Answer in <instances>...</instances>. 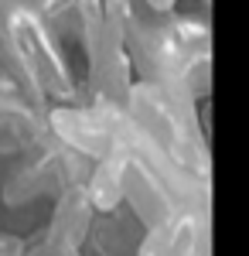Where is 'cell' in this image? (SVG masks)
<instances>
[{
  "mask_svg": "<svg viewBox=\"0 0 249 256\" xmlns=\"http://www.w3.org/2000/svg\"><path fill=\"white\" fill-rule=\"evenodd\" d=\"M52 242V239H48ZM52 256H82L76 246H62V242H52Z\"/></svg>",
  "mask_w": 249,
  "mask_h": 256,
  "instance_id": "7",
  "label": "cell"
},
{
  "mask_svg": "<svg viewBox=\"0 0 249 256\" xmlns=\"http://www.w3.org/2000/svg\"><path fill=\"white\" fill-rule=\"evenodd\" d=\"M20 253H24V239L0 232V256H20Z\"/></svg>",
  "mask_w": 249,
  "mask_h": 256,
  "instance_id": "5",
  "label": "cell"
},
{
  "mask_svg": "<svg viewBox=\"0 0 249 256\" xmlns=\"http://www.w3.org/2000/svg\"><path fill=\"white\" fill-rule=\"evenodd\" d=\"M92 202L86 192V181L65 184L55 195V212H52V226H48V239L62 242V246H76L82 250L92 232Z\"/></svg>",
  "mask_w": 249,
  "mask_h": 256,
  "instance_id": "3",
  "label": "cell"
},
{
  "mask_svg": "<svg viewBox=\"0 0 249 256\" xmlns=\"http://www.w3.org/2000/svg\"><path fill=\"white\" fill-rule=\"evenodd\" d=\"M123 202H130L134 216L144 222V226H154V222H164L178 212L168 184L157 178L150 164H144L140 158L130 154V164H126V178H123Z\"/></svg>",
  "mask_w": 249,
  "mask_h": 256,
  "instance_id": "2",
  "label": "cell"
},
{
  "mask_svg": "<svg viewBox=\"0 0 249 256\" xmlns=\"http://www.w3.org/2000/svg\"><path fill=\"white\" fill-rule=\"evenodd\" d=\"M181 256H212V232H202L192 250H184Z\"/></svg>",
  "mask_w": 249,
  "mask_h": 256,
  "instance_id": "6",
  "label": "cell"
},
{
  "mask_svg": "<svg viewBox=\"0 0 249 256\" xmlns=\"http://www.w3.org/2000/svg\"><path fill=\"white\" fill-rule=\"evenodd\" d=\"M44 120H48V130L65 147L78 150L82 158L99 160L102 154L113 150V134H110L106 120L99 116L96 102H86V106H55V110H44Z\"/></svg>",
  "mask_w": 249,
  "mask_h": 256,
  "instance_id": "1",
  "label": "cell"
},
{
  "mask_svg": "<svg viewBox=\"0 0 249 256\" xmlns=\"http://www.w3.org/2000/svg\"><path fill=\"white\" fill-rule=\"evenodd\" d=\"M147 4H150L157 14H171L174 10V0H147Z\"/></svg>",
  "mask_w": 249,
  "mask_h": 256,
  "instance_id": "8",
  "label": "cell"
},
{
  "mask_svg": "<svg viewBox=\"0 0 249 256\" xmlns=\"http://www.w3.org/2000/svg\"><path fill=\"white\" fill-rule=\"evenodd\" d=\"M126 164H130V150L113 144L110 154H102L96 160V168H89L86 174V192L92 208L102 216H113L116 208L123 205V178H126Z\"/></svg>",
  "mask_w": 249,
  "mask_h": 256,
  "instance_id": "4",
  "label": "cell"
}]
</instances>
